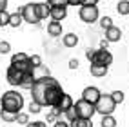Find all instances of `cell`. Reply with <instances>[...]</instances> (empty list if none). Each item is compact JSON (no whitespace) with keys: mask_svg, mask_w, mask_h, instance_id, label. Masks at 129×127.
<instances>
[{"mask_svg":"<svg viewBox=\"0 0 129 127\" xmlns=\"http://www.w3.org/2000/svg\"><path fill=\"white\" fill-rule=\"evenodd\" d=\"M31 102H35L40 107H56L60 98H62L64 91L62 86L58 83L56 78L53 76H42V78H35V83L31 86Z\"/></svg>","mask_w":129,"mask_h":127,"instance_id":"6da1fadb","label":"cell"},{"mask_svg":"<svg viewBox=\"0 0 129 127\" xmlns=\"http://www.w3.org/2000/svg\"><path fill=\"white\" fill-rule=\"evenodd\" d=\"M22 107H24V96L18 91H13V89L6 91L2 98H0V111L18 114V113H22Z\"/></svg>","mask_w":129,"mask_h":127,"instance_id":"7a4b0ae2","label":"cell"},{"mask_svg":"<svg viewBox=\"0 0 129 127\" xmlns=\"http://www.w3.org/2000/svg\"><path fill=\"white\" fill-rule=\"evenodd\" d=\"M115 109H116V104L113 102L111 95H100L98 102L94 104V113H98V114H102V116L113 114Z\"/></svg>","mask_w":129,"mask_h":127,"instance_id":"3957f363","label":"cell"},{"mask_svg":"<svg viewBox=\"0 0 129 127\" xmlns=\"http://www.w3.org/2000/svg\"><path fill=\"white\" fill-rule=\"evenodd\" d=\"M73 111H75L76 118H82V120H91L93 114H94V105L80 98V100H76L75 104H73Z\"/></svg>","mask_w":129,"mask_h":127,"instance_id":"277c9868","label":"cell"},{"mask_svg":"<svg viewBox=\"0 0 129 127\" xmlns=\"http://www.w3.org/2000/svg\"><path fill=\"white\" fill-rule=\"evenodd\" d=\"M11 65L15 67L16 71H20L22 74H27L33 73V65L29 64V56L25 53H16L11 56Z\"/></svg>","mask_w":129,"mask_h":127,"instance_id":"5b68a950","label":"cell"},{"mask_svg":"<svg viewBox=\"0 0 129 127\" xmlns=\"http://www.w3.org/2000/svg\"><path fill=\"white\" fill-rule=\"evenodd\" d=\"M98 7L96 6H80V11H78V16L80 20L85 22V24H93L98 20Z\"/></svg>","mask_w":129,"mask_h":127,"instance_id":"8992f818","label":"cell"},{"mask_svg":"<svg viewBox=\"0 0 129 127\" xmlns=\"http://www.w3.org/2000/svg\"><path fill=\"white\" fill-rule=\"evenodd\" d=\"M91 64L109 67L111 64H113V55H111L107 49H94V55L91 58Z\"/></svg>","mask_w":129,"mask_h":127,"instance_id":"52a82bcc","label":"cell"},{"mask_svg":"<svg viewBox=\"0 0 129 127\" xmlns=\"http://www.w3.org/2000/svg\"><path fill=\"white\" fill-rule=\"evenodd\" d=\"M20 15H22V20L27 22V24H38V15H37V9H35V4H25L22 9H20Z\"/></svg>","mask_w":129,"mask_h":127,"instance_id":"ba28073f","label":"cell"},{"mask_svg":"<svg viewBox=\"0 0 129 127\" xmlns=\"http://www.w3.org/2000/svg\"><path fill=\"white\" fill-rule=\"evenodd\" d=\"M73 104H75V102H73L71 95L64 93V95H62V98H60V102H58V105L53 109V113H56L58 116H60V114H66V113H67V111H69V109L73 107Z\"/></svg>","mask_w":129,"mask_h":127,"instance_id":"9c48e42d","label":"cell"},{"mask_svg":"<svg viewBox=\"0 0 129 127\" xmlns=\"http://www.w3.org/2000/svg\"><path fill=\"white\" fill-rule=\"evenodd\" d=\"M100 89L98 87H94V86H89V87H85L84 91H82V100H85V102H89V104H96L98 102V98H100Z\"/></svg>","mask_w":129,"mask_h":127,"instance_id":"30bf717a","label":"cell"},{"mask_svg":"<svg viewBox=\"0 0 129 127\" xmlns=\"http://www.w3.org/2000/svg\"><path fill=\"white\" fill-rule=\"evenodd\" d=\"M22 73L20 71H16L13 65H9L7 67V71H6V78H7V82L11 83V86H20V80H22Z\"/></svg>","mask_w":129,"mask_h":127,"instance_id":"8fae6325","label":"cell"},{"mask_svg":"<svg viewBox=\"0 0 129 127\" xmlns=\"http://www.w3.org/2000/svg\"><path fill=\"white\" fill-rule=\"evenodd\" d=\"M49 16L53 18V22H60L67 16V7H51L49 9Z\"/></svg>","mask_w":129,"mask_h":127,"instance_id":"7c38bea8","label":"cell"},{"mask_svg":"<svg viewBox=\"0 0 129 127\" xmlns=\"http://www.w3.org/2000/svg\"><path fill=\"white\" fill-rule=\"evenodd\" d=\"M120 38H122V29H120V27L113 25V27L106 29V40L107 42H118Z\"/></svg>","mask_w":129,"mask_h":127,"instance_id":"4fadbf2b","label":"cell"},{"mask_svg":"<svg viewBox=\"0 0 129 127\" xmlns=\"http://www.w3.org/2000/svg\"><path fill=\"white\" fill-rule=\"evenodd\" d=\"M35 9H37V15H38V20H44V18L49 16V9H51V7L46 2H35Z\"/></svg>","mask_w":129,"mask_h":127,"instance_id":"5bb4252c","label":"cell"},{"mask_svg":"<svg viewBox=\"0 0 129 127\" xmlns=\"http://www.w3.org/2000/svg\"><path fill=\"white\" fill-rule=\"evenodd\" d=\"M107 69L109 67H104V65H96V64H91L89 65V71L93 76H96V78H102V76L107 74Z\"/></svg>","mask_w":129,"mask_h":127,"instance_id":"9a60e30c","label":"cell"},{"mask_svg":"<svg viewBox=\"0 0 129 127\" xmlns=\"http://www.w3.org/2000/svg\"><path fill=\"white\" fill-rule=\"evenodd\" d=\"M47 33H49L51 36H60V35H62V24L51 20V22L47 24Z\"/></svg>","mask_w":129,"mask_h":127,"instance_id":"2e32d148","label":"cell"},{"mask_svg":"<svg viewBox=\"0 0 129 127\" xmlns=\"http://www.w3.org/2000/svg\"><path fill=\"white\" fill-rule=\"evenodd\" d=\"M62 42H64L66 47H75L76 44H78V36H76L75 33H67V35H64Z\"/></svg>","mask_w":129,"mask_h":127,"instance_id":"e0dca14e","label":"cell"},{"mask_svg":"<svg viewBox=\"0 0 129 127\" xmlns=\"http://www.w3.org/2000/svg\"><path fill=\"white\" fill-rule=\"evenodd\" d=\"M33 83H35V76H33V73H27V74H24V76H22V80H20V86H18V87L31 89Z\"/></svg>","mask_w":129,"mask_h":127,"instance_id":"ac0fdd59","label":"cell"},{"mask_svg":"<svg viewBox=\"0 0 129 127\" xmlns=\"http://www.w3.org/2000/svg\"><path fill=\"white\" fill-rule=\"evenodd\" d=\"M22 15H20V9L16 11V13H11L9 15V25L11 27H20V24H22Z\"/></svg>","mask_w":129,"mask_h":127,"instance_id":"d6986e66","label":"cell"},{"mask_svg":"<svg viewBox=\"0 0 129 127\" xmlns=\"http://www.w3.org/2000/svg\"><path fill=\"white\" fill-rule=\"evenodd\" d=\"M116 11H118V15H129V0H120L118 2V6H116Z\"/></svg>","mask_w":129,"mask_h":127,"instance_id":"ffe728a7","label":"cell"},{"mask_svg":"<svg viewBox=\"0 0 129 127\" xmlns=\"http://www.w3.org/2000/svg\"><path fill=\"white\" fill-rule=\"evenodd\" d=\"M69 127H93V122L91 120H82V118H76L69 123Z\"/></svg>","mask_w":129,"mask_h":127,"instance_id":"44dd1931","label":"cell"},{"mask_svg":"<svg viewBox=\"0 0 129 127\" xmlns=\"http://www.w3.org/2000/svg\"><path fill=\"white\" fill-rule=\"evenodd\" d=\"M102 127H116V120L113 118V114L102 116Z\"/></svg>","mask_w":129,"mask_h":127,"instance_id":"7402d4cb","label":"cell"},{"mask_svg":"<svg viewBox=\"0 0 129 127\" xmlns=\"http://www.w3.org/2000/svg\"><path fill=\"white\" fill-rule=\"evenodd\" d=\"M111 98H113V102L118 105V104L124 102V93L122 91H113V93H111Z\"/></svg>","mask_w":129,"mask_h":127,"instance_id":"603a6c76","label":"cell"},{"mask_svg":"<svg viewBox=\"0 0 129 127\" xmlns=\"http://www.w3.org/2000/svg\"><path fill=\"white\" fill-rule=\"evenodd\" d=\"M15 122H18V123H22V125H27V123H29L27 113H18V114H16V118H15Z\"/></svg>","mask_w":129,"mask_h":127,"instance_id":"cb8c5ba5","label":"cell"},{"mask_svg":"<svg viewBox=\"0 0 129 127\" xmlns=\"http://www.w3.org/2000/svg\"><path fill=\"white\" fill-rule=\"evenodd\" d=\"M49 7H67V0H47Z\"/></svg>","mask_w":129,"mask_h":127,"instance_id":"d4e9b609","label":"cell"},{"mask_svg":"<svg viewBox=\"0 0 129 127\" xmlns=\"http://www.w3.org/2000/svg\"><path fill=\"white\" fill-rule=\"evenodd\" d=\"M29 64L33 65V69H37V67H42V58L38 55H33L29 56Z\"/></svg>","mask_w":129,"mask_h":127,"instance_id":"484cf974","label":"cell"},{"mask_svg":"<svg viewBox=\"0 0 129 127\" xmlns=\"http://www.w3.org/2000/svg\"><path fill=\"white\" fill-rule=\"evenodd\" d=\"M0 118H2L4 122L13 123V122H15V118H16V114H13V113H6V111H0Z\"/></svg>","mask_w":129,"mask_h":127,"instance_id":"4316f807","label":"cell"},{"mask_svg":"<svg viewBox=\"0 0 129 127\" xmlns=\"http://www.w3.org/2000/svg\"><path fill=\"white\" fill-rule=\"evenodd\" d=\"M100 25H102L104 29L113 27V18H111V16H102V18H100Z\"/></svg>","mask_w":129,"mask_h":127,"instance_id":"83f0119b","label":"cell"},{"mask_svg":"<svg viewBox=\"0 0 129 127\" xmlns=\"http://www.w3.org/2000/svg\"><path fill=\"white\" fill-rule=\"evenodd\" d=\"M9 15L11 13H7V11L0 13V25H9Z\"/></svg>","mask_w":129,"mask_h":127,"instance_id":"f1b7e54d","label":"cell"},{"mask_svg":"<svg viewBox=\"0 0 129 127\" xmlns=\"http://www.w3.org/2000/svg\"><path fill=\"white\" fill-rule=\"evenodd\" d=\"M11 51V44L9 42H0V53L6 55V53H9Z\"/></svg>","mask_w":129,"mask_h":127,"instance_id":"f546056e","label":"cell"},{"mask_svg":"<svg viewBox=\"0 0 129 127\" xmlns=\"http://www.w3.org/2000/svg\"><path fill=\"white\" fill-rule=\"evenodd\" d=\"M66 118H67V123H71L73 120H76V114H75V111H73V107L66 113Z\"/></svg>","mask_w":129,"mask_h":127,"instance_id":"4dcf8cb0","label":"cell"},{"mask_svg":"<svg viewBox=\"0 0 129 127\" xmlns=\"http://www.w3.org/2000/svg\"><path fill=\"white\" fill-rule=\"evenodd\" d=\"M40 111H42V107L37 105L35 102H31V104H29V113H35V114H37V113H40Z\"/></svg>","mask_w":129,"mask_h":127,"instance_id":"1f68e13d","label":"cell"},{"mask_svg":"<svg viewBox=\"0 0 129 127\" xmlns=\"http://www.w3.org/2000/svg\"><path fill=\"white\" fill-rule=\"evenodd\" d=\"M56 120H58V114H56V113H53V111H51V113L47 114V118H46V122H53V123H55Z\"/></svg>","mask_w":129,"mask_h":127,"instance_id":"d6a6232c","label":"cell"},{"mask_svg":"<svg viewBox=\"0 0 129 127\" xmlns=\"http://www.w3.org/2000/svg\"><path fill=\"white\" fill-rule=\"evenodd\" d=\"M25 127H47V125H46V122H29Z\"/></svg>","mask_w":129,"mask_h":127,"instance_id":"836d02e7","label":"cell"},{"mask_svg":"<svg viewBox=\"0 0 129 127\" xmlns=\"http://www.w3.org/2000/svg\"><path fill=\"white\" fill-rule=\"evenodd\" d=\"M98 0H80V6H96Z\"/></svg>","mask_w":129,"mask_h":127,"instance_id":"e575fe53","label":"cell"},{"mask_svg":"<svg viewBox=\"0 0 129 127\" xmlns=\"http://www.w3.org/2000/svg\"><path fill=\"white\" fill-rule=\"evenodd\" d=\"M55 127H69V123H67L66 120H62V118H58V120L55 122Z\"/></svg>","mask_w":129,"mask_h":127,"instance_id":"d590c367","label":"cell"},{"mask_svg":"<svg viewBox=\"0 0 129 127\" xmlns=\"http://www.w3.org/2000/svg\"><path fill=\"white\" fill-rule=\"evenodd\" d=\"M76 67H78V60H76V58H71L69 60V69H76Z\"/></svg>","mask_w":129,"mask_h":127,"instance_id":"8d00e7d4","label":"cell"},{"mask_svg":"<svg viewBox=\"0 0 129 127\" xmlns=\"http://www.w3.org/2000/svg\"><path fill=\"white\" fill-rule=\"evenodd\" d=\"M7 9V0H0V13Z\"/></svg>","mask_w":129,"mask_h":127,"instance_id":"74e56055","label":"cell"},{"mask_svg":"<svg viewBox=\"0 0 129 127\" xmlns=\"http://www.w3.org/2000/svg\"><path fill=\"white\" fill-rule=\"evenodd\" d=\"M93 55H94V49H87V51H85V56H87V60H89V62H91Z\"/></svg>","mask_w":129,"mask_h":127,"instance_id":"f35d334b","label":"cell"},{"mask_svg":"<svg viewBox=\"0 0 129 127\" xmlns=\"http://www.w3.org/2000/svg\"><path fill=\"white\" fill-rule=\"evenodd\" d=\"M67 6H80V0H67Z\"/></svg>","mask_w":129,"mask_h":127,"instance_id":"ab89813d","label":"cell"},{"mask_svg":"<svg viewBox=\"0 0 129 127\" xmlns=\"http://www.w3.org/2000/svg\"><path fill=\"white\" fill-rule=\"evenodd\" d=\"M107 46H109L107 40H102V42H100V49H107Z\"/></svg>","mask_w":129,"mask_h":127,"instance_id":"60d3db41","label":"cell"}]
</instances>
